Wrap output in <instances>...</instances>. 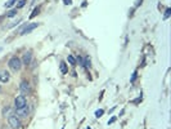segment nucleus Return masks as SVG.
I'll list each match as a JSON object with an SVG mask.
<instances>
[{
	"instance_id": "1",
	"label": "nucleus",
	"mask_w": 171,
	"mask_h": 129,
	"mask_svg": "<svg viewBox=\"0 0 171 129\" xmlns=\"http://www.w3.org/2000/svg\"><path fill=\"white\" fill-rule=\"evenodd\" d=\"M8 64H9V67L12 69L13 71H19L21 67H22V61H21L18 57H12L9 59Z\"/></svg>"
},
{
	"instance_id": "2",
	"label": "nucleus",
	"mask_w": 171,
	"mask_h": 129,
	"mask_svg": "<svg viewBox=\"0 0 171 129\" xmlns=\"http://www.w3.org/2000/svg\"><path fill=\"white\" fill-rule=\"evenodd\" d=\"M8 123H9V126L12 128V129H19L21 128V120L18 119V116L17 115H10L8 117Z\"/></svg>"
},
{
	"instance_id": "3",
	"label": "nucleus",
	"mask_w": 171,
	"mask_h": 129,
	"mask_svg": "<svg viewBox=\"0 0 171 129\" xmlns=\"http://www.w3.org/2000/svg\"><path fill=\"white\" fill-rule=\"evenodd\" d=\"M37 25H39V23H30V25H25V26H23V28L21 30V32H19V34H21V35L30 34L31 31H32V30H35V28L37 27Z\"/></svg>"
},
{
	"instance_id": "4",
	"label": "nucleus",
	"mask_w": 171,
	"mask_h": 129,
	"mask_svg": "<svg viewBox=\"0 0 171 129\" xmlns=\"http://www.w3.org/2000/svg\"><path fill=\"white\" fill-rule=\"evenodd\" d=\"M14 106H16V109H21V107L26 106V97L25 95H18L14 100Z\"/></svg>"
},
{
	"instance_id": "5",
	"label": "nucleus",
	"mask_w": 171,
	"mask_h": 129,
	"mask_svg": "<svg viewBox=\"0 0 171 129\" xmlns=\"http://www.w3.org/2000/svg\"><path fill=\"white\" fill-rule=\"evenodd\" d=\"M16 112H17L18 116L27 117L28 114H30V110H28V107H27V106H23V107H21V109H16Z\"/></svg>"
},
{
	"instance_id": "6",
	"label": "nucleus",
	"mask_w": 171,
	"mask_h": 129,
	"mask_svg": "<svg viewBox=\"0 0 171 129\" xmlns=\"http://www.w3.org/2000/svg\"><path fill=\"white\" fill-rule=\"evenodd\" d=\"M9 72L8 71H0V81L2 83H7L9 81Z\"/></svg>"
},
{
	"instance_id": "7",
	"label": "nucleus",
	"mask_w": 171,
	"mask_h": 129,
	"mask_svg": "<svg viewBox=\"0 0 171 129\" xmlns=\"http://www.w3.org/2000/svg\"><path fill=\"white\" fill-rule=\"evenodd\" d=\"M19 89L22 90V93H28V92H30V85H28V83H27V81H22V83H21V85H19Z\"/></svg>"
},
{
	"instance_id": "8",
	"label": "nucleus",
	"mask_w": 171,
	"mask_h": 129,
	"mask_svg": "<svg viewBox=\"0 0 171 129\" xmlns=\"http://www.w3.org/2000/svg\"><path fill=\"white\" fill-rule=\"evenodd\" d=\"M31 59H32V54H31V52H26L23 54V64H30Z\"/></svg>"
},
{
	"instance_id": "9",
	"label": "nucleus",
	"mask_w": 171,
	"mask_h": 129,
	"mask_svg": "<svg viewBox=\"0 0 171 129\" xmlns=\"http://www.w3.org/2000/svg\"><path fill=\"white\" fill-rule=\"evenodd\" d=\"M61 71H62L63 74H66V72L68 71V69H67V64H66L65 62H61Z\"/></svg>"
},
{
	"instance_id": "10",
	"label": "nucleus",
	"mask_w": 171,
	"mask_h": 129,
	"mask_svg": "<svg viewBox=\"0 0 171 129\" xmlns=\"http://www.w3.org/2000/svg\"><path fill=\"white\" fill-rule=\"evenodd\" d=\"M67 61L71 63V64H76V59H75L72 56H68V58H67Z\"/></svg>"
},
{
	"instance_id": "11",
	"label": "nucleus",
	"mask_w": 171,
	"mask_h": 129,
	"mask_svg": "<svg viewBox=\"0 0 171 129\" xmlns=\"http://www.w3.org/2000/svg\"><path fill=\"white\" fill-rule=\"evenodd\" d=\"M84 66H85V67H90V66H91L89 58H85V61H84Z\"/></svg>"
},
{
	"instance_id": "12",
	"label": "nucleus",
	"mask_w": 171,
	"mask_h": 129,
	"mask_svg": "<svg viewBox=\"0 0 171 129\" xmlns=\"http://www.w3.org/2000/svg\"><path fill=\"white\" fill-rule=\"evenodd\" d=\"M16 3V0H9V2H7V4H5V8H9V7H12L13 4Z\"/></svg>"
},
{
	"instance_id": "13",
	"label": "nucleus",
	"mask_w": 171,
	"mask_h": 129,
	"mask_svg": "<svg viewBox=\"0 0 171 129\" xmlns=\"http://www.w3.org/2000/svg\"><path fill=\"white\" fill-rule=\"evenodd\" d=\"M16 13H17V9L10 10V12H8V17H13V16H16Z\"/></svg>"
},
{
	"instance_id": "14",
	"label": "nucleus",
	"mask_w": 171,
	"mask_h": 129,
	"mask_svg": "<svg viewBox=\"0 0 171 129\" xmlns=\"http://www.w3.org/2000/svg\"><path fill=\"white\" fill-rule=\"evenodd\" d=\"M25 4H26V0H19V3H18V7H17V8H22V7H25Z\"/></svg>"
},
{
	"instance_id": "15",
	"label": "nucleus",
	"mask_w": 171,
	"mask_h": 129,
	"mask_svg": "<svg viewBox=\"0 0 171 129\" xmlns=\"http://www.w3.org/2000/svg\"><path fill=\"white\" fill-rule=\"evenodd\" d=\"M103 112H104V111H103V110H98V111H97V112H95V115H97V116H98V117H99V116H102V115H103Z\"/></svg>"
},
{
	"instance_id": "16",
	"label": "nucleus",
	"mask_w": 171,
	"mask_h": 129,
	"mask_svg": "<svg viewBox=\"0 0 171 129\" xmlns=\"http://www.w3.org/2000/svg\"><path fill=\"white\" fill-rule=\"evenodd\" d=\"M170 16V9H166V14H165V18H167Z\"/></svg>"
},
{
	"instance_id": "17",
	"label": "nucleus",
	"mask_w": 171,
	"mask_h": 129,
	"mask_svg": "<svg viewBox=\"0 0 171 129\" xmlns=\"http://www.w3.org/2000/svg\"><path fill=\"white\" fill-rule=\"evenodd\" d=\"M37 12H39V9H35V12H34V13H32V14H31V18H32V17H35V16H36V13H37Z\"/></svg>"
},
{
	"instance_id": "18",
	"label": "nucleus",
	"mask_w": 171,
	"mask_h": 129,
	"mask_svg": "<svg viewBox=\"0 0 171 129\" xmlns=\"http://www.w3.org/2000/svg\"><path fill=\"white\" fill-rule=\"evenodd\" d=\"M115 120H116V117H112V119H111V120H110V121H108V124H111V123H113V121H115Z\"/></svg>"
},
{
	"instance_id": "19",
	"label": "nucleus",
	"mask_w": 171,
	"mask_h": 129,
	"mask_svg": "<svg viewBox=\"0 0 171 129\" xmlns=\"http://www.w3.org/2000/svg\"><path fill=\"white\" fill-rule=\"evenodd\" d=\"M66 2V4H71V0H65Z\"/></svg>"
},
{
	"instance_id": "20",
	"label": "nucleus",
	"mask_w": 171,
	"mask_h": 129,
	"mask_svg": "<svg viewBox=\"0 0 171 129\" xmlns=\"http://www.w3.org/2000/svg\"><path fill=\"white\" fill-rule=\"evenodd\" d=\"M2 129H9V128H5V125H4V126H3V128H2Z\"/></svg>"
},
{
	"instance_id": "21",
	"label": "nucleus",
	"mask_w": 171,
	"mask_h": 129,
	"mask_svg": "<svg viewBox=\"0 0 171 129\" xmlns=\"http://www.w3.org/2000/svg\"><path fill=\"white\" fill-rule=\"evenodd\" d=\"M0 92H2V89H0Z\"/></svg>"
},
{
	"instance_id": "22",
	"label": "nucleus",
	"mask_w": 171,
	"mask_h": 129,
	"mask_svg": "<svg viewBox=\"0 0 171 129\" xmlns=\"http://www.w3.org/2000/svg\"><path fill=\"white\" fill-rule=\"evenodd\" d=\"M0 50H2V49H0Z\"/></svg>"
}]
</instances>
